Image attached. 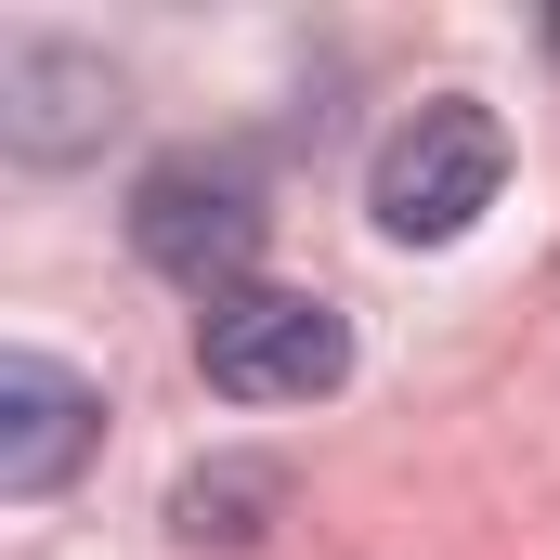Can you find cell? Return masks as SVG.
<instances>
[{
  "label": "cell",
  "mask_w": 560,
  "mask_h": 560,
  "mask_svg": "<svg viewBox=\"0 0 560 560\" xmlns=\"http://www.w3.org/2000/svg\"><path fill=\"white\" fill-rule=\"evenodd\" d=\"M105 443V392L52 352H0V495H52Z\"/></svg>",
  "instance_id": "obj_5"
},
{
  "label": "cell",
  "mask_w": 560,
  "mask_h": 560,
  "mask_svg": "<svg viewBox=\"0 0 560 560\" xmlns=\"http://www.w3.org/2000/svg\"><path fill=\"white\" fill-rule=\"evenodd\" d=\"M261 235H275V209H261V170L235 143H183V156H156L131 183V248L196 300H235Z\"/></svg>",
  "instance_id": "obj_1"
},
{
  "label": "cell",
  "mask_w": 560,
  "mask_h": 560,
  "mask_svg": "<svg viewBox=\"0 0 560 560\" xmlns=\"http://www.w3.org/2000/svg\"><path fill=\"white\" fill-rule=\"evenodd\" d=\"M105 131H118L105 52H79V39H13L0 52V143L26 170H79V156H105Z\"/></svg>",
  "instance_id": "obj_4"
},
{
  "label": "cell",
  "mask_w": 560,
  "mask_h": 560,
  "mask_svg": "<svg viewBox=\"0 0 560 560\" xmlns=\"http://www.w3.org/2000/svg\"><path fill=\"white\" fill-rule=\"evenodd\" d=\"M495 183H509V131H495V105L443 92V105H418L405 131L378 143L365 209H378V235H405V248H456V235L495 209Z\"/></svg>",
  "instance_id": "obj_2"
},
{
  "label": "cell",
  "mask_w": 560,
  "mask_h": 560,
  "mask_svg": "<svg viewBox=\"0 0 560 560\" xmlns=\"http://www.w3.org/2000/svg\"><path fill=\"white\" fill-rule=\"evenodd\" d=\"M196 365H209L222 405H313V392L352 378V326L313 287H235V300L196 313Z\"/></svg>",
  "instance_id": "obj_3"
},
{
  "label": "cell",
  "mask_w": 560,
  "mask_h": 560,
  "mask_svg": "<svg viewBox=\"0 0 560 560\" xmlns=\"http://www.w3.org/2000/svg\"><path fill=\"white\" fill-rule=\"evenodd\" d=\"M287 509V469L261 456H222V469H196L183 495H170V535L183 548H261V522Z\"/></svg>",
  "instance_id": "obj_6"
}]
</instances>
